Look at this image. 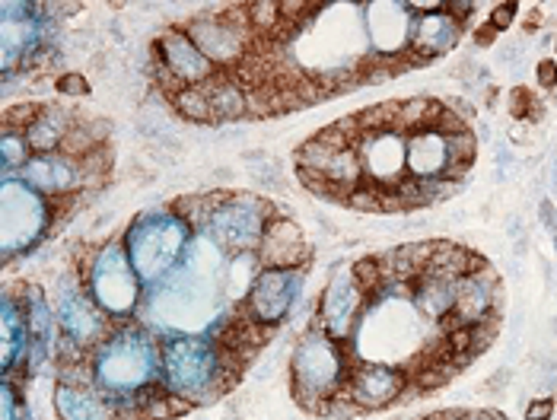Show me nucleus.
Listing matches in <instances>:
<instances>
[{
	"mask_svg": "<svg viewBox=\"0 0 557 420\" xmlns=\"http://www.w3.org/2000/svg\"><path fill=\"white\" fill-rule=\"evenodd\" d=\"M54 89H58L61 95H74V99H83V95H90V80H86L80 70H71V74H61L58 80H54Z\"/></svg>",
	"mask_w": 557,
	"mask_h": 420,
	"instance_id": "3",
	"label": "nucleus"
},
{
	"mask_svg": "<svg viewBox=\"0 0 557 420\" xmlns=\"http://www.w3.org/2000/svg\"><path fill=\"white\" fill-rule=\"evenodd\" d=\"M471 42L478 45V48H491V45L497 42V29H493L491 23H481V25H474V32H471Z\"/></svg>",
	"mask_w": 557,
	"mask_h": 420,
	"instance_id": "7",
	"label": "nucleus"
},
{
	"mask_svg": "<svg viewBox=\"0 0 557 420\" xmlns=\"http://www.w3.org/2000/svg\"><path fill=\"white\" fill-rule=\"evenodd\" d=\"M554 51H557V38H554Z\"/></svg>",
	"mask_w": 557,
	"mask_h": 420,
	"instance_id": "11",
	"label": "nucleus"
},
{
	"mask_svg": "<svg viewBox=\"0 0 557 420\" xmlns=\"http://www.w3.org/2000/svg\"><path fill=\"white\" fill-rule=\"evenodd\" d=\"M541 23H544V10H541V6H532V10L525 13V19H522V32L529 35V32H535Z\"/></svg>",
	"mask_w": 557,
	"mask_h": 420,
	"instance_id": "8",
	"label": "nucleus"
},
{
	"mask_svg": "<svg viewBox=\"0 0 557 420\" xmlns=\"http://www.w3.org/2000/svg\"><path fill=\"white\" fill-rule=\"evenodd\" d=\"M516 13H519V4H497V6L491 10V19H487V23H491L497 32H503L506 25H512Z\"/></svg>",
	"mask_w": 557,
	"mask_h": 420,
	"instance_id": "6",
	"label": "nucleus"
},
{
	"mask_svg": "<svg viewBox=\"0 0 557 420\" xmlns=\"http://www.w3.org/2000/svg\"><path fill=\"white\" fill-rule=\"evenodd\" d=\"M554 411H557V401L551 398V395H544V398H535L525 407V420H551Z\"/></svg>",
	"mask_w": 557,
	"mask_h": 420,
	"instance_id": "4",
	"label": "nucleus"
},
{
	"mask_svg": "<svg viewBox=\"0 0 557 420\" xmlns=\"http://www.w3.org/2000/svg\"><path fill=\"white\" fill-rule=\"evenodd\" d=\"M535 80L541 89H557V61L554 57H544L535 64Z\"/></svg>",
	"mask_w": 557,
	"mask_h": 420,
	"instance_id": "5",
	"label": "nucleus"
},
{
	"mask_svg": "<svg viewBox=\"0 0 557 420\" xmlns=\"http://www.w3.org/2000/svg\"><path fill=\"white\" fill-rule=\"evenodd\" d=\"M478 420H506V414L493 411V407H484V411H478Z\"/></svg>",
	"mask_w": 557,
	"mask_h": 420,
	"instance_id": "9",
	"label": "nucleus"
},
{
	"mask_svg": "<svg viewBox=\"0 0 557 420\" xmlns=\"http://www.w3.org/2000/svg\"><path fill=\"white\" fill-rule=\"evenodd\" d=\"M503 382H510V369H500V373L487 382V388H497V385H503Z\"/></svg>",
	"mask_w": 557,
	"mask_h": 420,
	"instance_id": "10",
	"label": "nucleus"
},
{
	"mask_svg": "<svg viewBox=\"0 0 557 420\" xmlns=\"http://www.w3.org/2000/svg\"><path fill=\"white\" fill-rule=\"evenodd\" d=\"M510 115L516 121H541L544 105L529 86H512L510 89Z\"/></svg>",
	"mask_w": 557,
	"mask_h": 420,
	"instance_id": "2",
	"label": "nucleus"
},
{
	"mask_svg": "<svg viewBox=\"0 0 557 420\" xmlns=\"http://www.w3.org/2000/svg\"><path fill=\"white\" fill-rule=\"evenodd\" d=\"M172 102V108L188 121H201V124H217V115H213L211 105V93L204 89V83H194V86H185Z\"/></svg>",
	"mask_w": 557,
	"mask_h": 420,
	"instance_id": "1",
	"label": "nucleus"
}]
</instances>
